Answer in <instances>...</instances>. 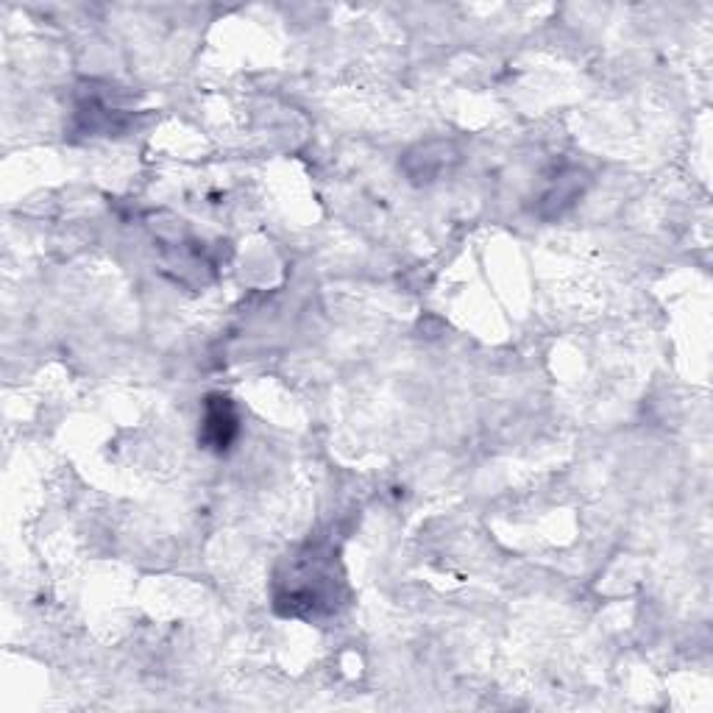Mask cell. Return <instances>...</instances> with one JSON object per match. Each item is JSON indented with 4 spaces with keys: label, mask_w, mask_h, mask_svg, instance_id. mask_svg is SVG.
Wrapping results in <instances>:
<instances>
[{
    "label": "cell",
    "mask_w": 713,
    "mask_h": 713,
    "mask_svg": "<svg viewBox=\"0 0 713 713\" xmlns=\"http://www.w3.org/2000/svg\"><path fill=\"white\" fill-rule=\"evenodd\" d=\"M240 432V418L234 410V402L223 393H212L204 402V418H201V443L212 452H226Z\"/></svg>",
    "instance_id": "obj_1"
},
{
    "label": "cell",
    "mask_w": 713,
    "mask_h": 713,
    "mask_svg": "<svg viewBox=\"0 0 713 713\" xmlns=\"http://www.w3.org/2000/svg\"><path fill=\"white\" fill-rule=\"evenodd\" d=\"M583 187H585L583 170H566L558 182L552 184V190L541 198L544 215L552 218V215H560L563 209H569L571 204L577 201V195H583Z\"/></svg>",
    "instance_id": "obj_2"
},
{
    "label": "cell",
    "mask_w": 713,
    "mask_h": 713,
    "mask_svg": "<svg viewBox=\"0 0 713 713\" xmlns=\"http://www.w3.org/2000/svg\"><path fill=\"white\" fill-rule=\"evenodd\" d=\"M418 151H421V156L407 154V162H404V165H415V162H418V168L407 170V176H410L413 182H432V179H435L441 170H446V165L454 159L452 145L446 143H441L438 154H432V151H435V143L421 145Z\"/></svg>",
    "instance_id": "obj_3"
}]
</instances>
